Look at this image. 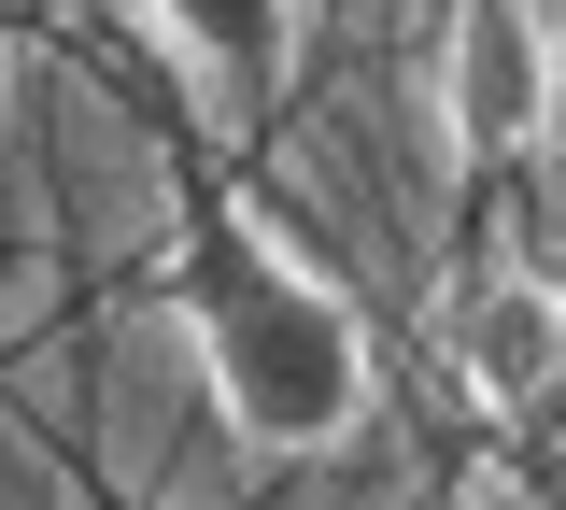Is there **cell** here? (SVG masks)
<instances>
[{
    "mask_svg": "<svg viewBox=\"0 0 566 510\" xmlns=\"http://www.w3.org/2000/svg\"><path fill=\"white\" fill-rule=\"evenodd\" d=\"M453 368H468V397H495V412L553 397V383H566V298L538 284V270L468 284V298H453Z\"/></svg>",
    "mask_w": 566,
    "mask_h": 510,
    "instance_id": "3",
    "label": "cell"
},
{
    "mask_svg": "<svg viewBox=\"0 0 566 510\" xmlns=\"http://www.w3.org/2000/svg\"><path fill=\"white\" fill-rule=\"evenodd\" d=\"M156 29L185 43V72H199L212 100H270L283 43H297V0H156Z\"/></svg>",
    "mask_w": 566,
    "mask_h": 510,
    "instance_id": "4",
    "label": "cell"
},
{
    "mask_svg": "<svg viewBox=\"0 0 566 510\" xmlns=\"http://www.w3.org/2000/svg\"><path fill=\"white\" fill-rule=\"evenodd\" d=\"M468 510H538V497H524V482H482V497H468Z\"/></svg>",
    "mask_w": 566,
    "mask_h": 510,
    "instance_id": "5",
    "label": "cell"
},
{
    "mask_svg": "<svg viewBox=\"0 0 566 510\" xmlns=\"http://www.w3.org/2000/svg\"><path fill=\"white\" fill-rule=\"evenodd\" d=\"M185 341L255 454H326L368 412V341H354L340 284L255 214H212L185 241Z\"/></svg>",
    "mask_w": 566,
    "mask_h": 510,
    "instance_id": "1",
    "label": "cell"
},
{
    "mask_svg": "<svg viewBox=\"0 0 566 510\" xmlns=\"http://www.w3.org/2000/svg\"><path fill=\"white\" fill-rule=\"evenodd\" d=\"M439 114H453L468 156H524L553 128V29H538V0H453V29H439Z\"/></svg>",
    "mask_w": 566,
    "mask_h": 510,
    "instance_id": "2",
    "label": "cell"
}]
</instances>
